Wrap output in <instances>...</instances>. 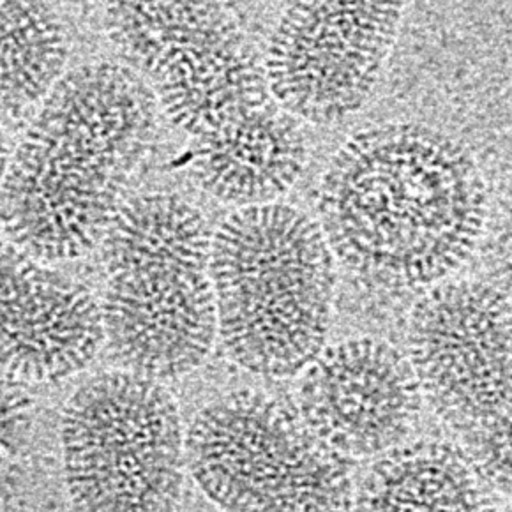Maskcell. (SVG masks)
I'll return each instance as SVG.
<instances>
[{"instance_id": "14", "label": "cell", "mask_w": 512, "mask_h": 512, "mask_svg": "<svg viewBox=\"0 0 512 512\" xmlns=\"http://www.w3.org/2000/svg\"><path fill=\"white\" fill-rule=\"evenodd\" d=\"M0 25L2 113L4 124H16L66 75L68 31L57 11L41 2H2Z\"/></svg>"}, {"instance_id": "4", "label": "cell", "mask_w": 512, "mask_h": 512, "mask_svg": "<svg viewBox=\"0 0 512 512\" xmlns=\"http://www.w3.org/2000/svg\"><path fill=\"white\" fill-rule=\"evenodd\" d=\"M218 338L253 375L292 378L325 348L336 256L317 219L283 202L232 212L212 234Z\"/></svg>"}, {"instance_id": "2", "label": "cell", "mask_w": 512, "mask_h": 512, "mask_svg": "<svg viewBox=\"0 0 512 512\" xmlns=\"http://www.w3.org/2000/svg\"><path fill=\"white\" fill-rule=\"evenodd\" d=\"M140 73L112 61L71 69L4 158V237L53 264L101 244L158 124Z\"/></svg>"}, {"instance_id": "7", "label": "cell", "mask_w": 512, "mask_h": 512, "mask_svg": "<svg viewBox=\"0 0 512 512\" xmlns=\"http://www.w3.org/2000/svg\"><path fill=\"white\" fill-rule=\"evenodd\" d=\"M61 444L80 511H168L181 500L186 433L161 380L124 368L89 378L64 407Z\"/></svg>"}, {"instance_id": "8", "label": "cell", "mask_w": 512, "mask_h": 512, "mask_svg": "<svg viewBox=\"0 0 512 512\" xmlns=\"http://www.w3.org/2000/svg\"><path fill=\"white\" fill-rule=\"evenodd\" d=\"M407 341L422 398L463 440L511 424V301L502 288H431L412 309Z\"/></svg>"}, {"instance_id": "11", "label": "cell", "mask_w": 512, "mask_h": 512, "mask_svg": "<svg viewBox=\"0 0 512 512\" xmlns=\"http://www.w3.org/2000/svg\"><path fill=\"white\" fill-rule=\"evenodd\" d=\"M105 345L101 302L89 288L4 242L2 377L55 384L75 377Z\"/></svg>"}, {"instance_id": "5", "label": "cell", "mask_w": 512, "mask_h": 512, "mask_svg": "<svg viewBox=\"0 0 512 512\" xmlns=\"http://www.w3.org/2000/svg\"><path fill=\"white\" fill-rule=\"evenodd\" d=\"M103 25L193 142L230 135L278 103L264 62L225 4L110 2Z\"/></svg>"}, {"instance_id": "10", "label": "cell", "mask_w": 512, "mask_h": 512, "mask_svg": "<svg viewBox=\"0 0 512 512\" xmlns=\"http://www.w3.org/2000/svg\"><path fill=\"white\" fill-rule=\"evenodd\" d=\"M295 398L309 426L352 461L403 444L424 400L407 357L368 336L325 345L302 369Z\"/></svg>"}, {"instance_id": "9", "label": "cell", "mask_w": 512, "mask_h": 512, "mask_svg": "<svg viewBox=\"0 0 512 512\" xmlns=\"http://www.w3.org/2000/svg\"><path fill=\"white\" fill-rule=\"evenodd\" d=\"M403 4L294 2L265 57L272 98L299 121L331 126L368 103L400 32Z\"/></svg>"}, {"instance_id": "3", "label": "cell", "mask_w": 512, "mask_h": 512, "mask_svg": "<svg viewBox=\"0 0 512 512\" xmlns=\"http://www.w3.org/2000/svg\"><path fill=\"white\" fill-rule=\"evenodd\" d=\"M212 232L174 193L121 205L101 241L105 345L115 361L156 380L200 368L218 339Z\"/></svg>"}, {"instance_id": "12", "label": "cell", "mask_w": 512, "mask_h": 512, "mask_svg": "<svg viewBox=\"0 0 512 512\" xmlns=\"http://www.w3.org/2000/svg\"><path fill=\"white\" fill-rule=\"evenodd\" d=\"M191 158L202 188L241 209L287 195L306 168L308 145L299 121L274 103L230 135L193 142Z\"/></svg>"}, {"instance_id": "6", "label": "cell", "mask_w": 512, "mask_h": 512, "mask_svg": "<svg viewBox=\"0 0 512 512\" xmlns=\"http://www.w3.org/2000/svg\"><path fill=\"white\" fill-rule=\"evenodd\" d=\"M198 488L228 511L354 509V461L327 444L295 403L255 389L205 405L186 433Z\"/></svg>"}, {"instance_id": "13", "label": "cell", "mask_w": 512, "mask_h": 512, "mask_svg": "<svg viewBox=\"0 0 512 512\" xmlns=\"http://www.w3.org/2000/svg\"><path fill=\"white\" fill-rule=\"evenodd\" d=\"M460 445L417 440L396 445L371 467L355 491L359 511H486L497 502Z\"/></svg>"}, {"instance_id": "1", "label": "cell", "mask_w": 512, "mask_h": 512, "mask_svg": "<svg viewBox=\"0 0 512 512\" xmlns=\"http://www.w3.org/2000/svg\"><path fill=\"white\" fill-rule=\"evenodd\" d=\"M317 212L350 271L384 287H424L474 253L488 191L460 140L421 122H387L339 147L318 184Z\"/></svg>"}]
</instances>
